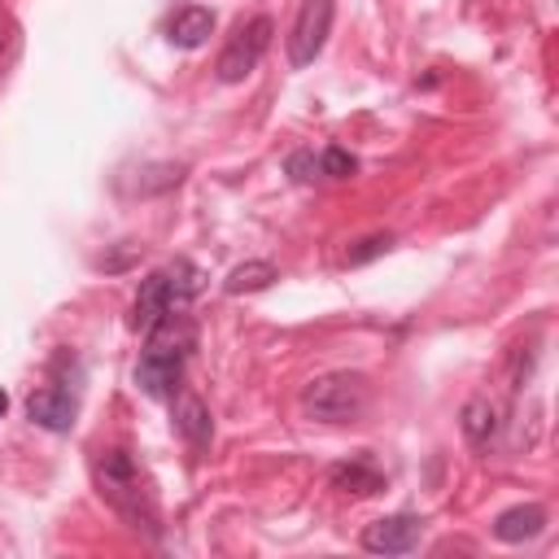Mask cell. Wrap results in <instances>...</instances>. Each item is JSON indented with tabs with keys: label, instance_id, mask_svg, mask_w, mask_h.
Returning a JSON list of instances; mask_svg holds the SVG:
<instances>
[{
	"label": "cell",
	"instance_id": "obj_18",
	"mask_svg": "<svg viewBox=\"0 0 559 559\" xmlns=\"http://www.w3.org/2000/svg\"><path fill=\"white\" fill-rule=\"evenodd\" d=\"M4 411H9V393L0 389V415H4Z\"/></svg>",
	"mask_w": 559,
	"mask_h": 559
},
{
	"label": "cell",
	"instance_id": "obj_17",
	"mask_svg": "<svg viewBox=\"0 0 559 559\" xmlns=\"http://www.w3.org/2000/svg\"><path fill=\"white\" fill-rule=\"evenodd\" d=\"M284 170L293 175V183H310V179L319 175V157H314L310 148H297V153H288V162H284Z\"/></svg>",
	"mask_w": 559,
	"mask_h": 559
},
{
	"label": "cell",
	"instance_id": "obj_13",
	"mask_svg": "<svg viewBox=\"0 0 559 559\" xmlns=\"http://www.w3.org/2000/svg\"><path fill=\"white\" fill-rule=\"evenodd\" d=\"M332 485H336V489H345V493H380V489H384V476H380L371 463L354 459V463L332 467Z\"/></svg>",
	"mask_w": 559,
	"mask_h": 559
},
{
	"label": "cell",
	"instance_id": "obj_8",
	"mask_svg": "<svg viewBox=\"0 0 559 559\" xmlns=\"http://www.w3.org/2000/svg\"><path fill=\"white\" fill-rule=\"evenodd\" d=\"M26 415L31 424L48 428V432H70L74 428V415H79V402L70 389H57V384H44L26 397Z\"/></svg>",
	"mask_w": 559,
	"mask_h": 559
},
{
	"label": "cell",
	"instance_id": "obj_4",
	"mask_svg": "<svg viewBox=\"0 0 559 559\" xmlns=\"http://www.w3.org/2000/svg\"><path fill=\"white\" fill-rule=\"evenodd\" d=\"M367 380L358 371H328V376H314L306 389H301V415L306 419H319V424H349L367 411Z\"/></svg>",
	"mask_w": 559,
	"mask_h": 559
},
{
	"label": "cell",
	"instance_id": "obj_2",
	"mask_svg": "<svg viewBox=\"0 0 559 559\" xmlns=\"http://www.w3.org/2000/svg\"><path fill=\"white\" fill-rule=\"evenodd\" d=\"M192 349V323L188 314H166L157 328H148V345L135 362V384L148 397H170L183 380V362Z\"/></svg>",
	"mask_w": 559,
	"mask_h": 559
},
{
	"label": "cell",
	"instance_id": "obj_9",
	"mask_svg": "<svg viewBox=\"0 0 559 559\" xmlns=\"http://www.w3.org/2000/svg\"><path fill=\"white\" fill-rule=\"evenodd\" d=\"M175 432H179L192 450H205V445H210L214 419H210V406H205L197 393H175Z\"/></svg>",
	"mask_w": 559,
	"mask_h": 559
},
{
	"label": "cell",
	"instance_id": "obj_14",
	"mask_svg": "<svg viewBox=\"0 0 559 559\" xmlns=\"http://www.w3.org/2000/svg\"><path fill=\"white\" fill-rule=\"evenodd\" d=\"M271 280H280V271H275L271 262L253 258V262L231 266V271H227V280H223V288H227V293H258V288H266Z\"/></svg>",
	"mask_w": 559,
	"mask_h": 559
},
{
	"label": "cell",
	"instance_id": "obj_10",
	"mask_svg": "<svg viewBox=\"0 0 559 559\" xmlns=\"http://www.w3.org/2000/svg\"><path fill=\"white\" fill-rule=\"evenodd\" d=\"M542 528H546V511H542L537 502H520V507H507V511L493 520V537H498V542H507V546L533 542Z\"/></svg>",
	"mask_w": 559,
	"mask_h": 559
},
{
	"label": "cell",
	"instance_id": "obj_15",
	"mask_svg": "<svg viewBox=\"0 0 559 559\" xmlns=\"http://www.w3.org/2000/svg\"><path fill=\"white\" fill-rule=\"evenodd\" d=\"M354 170H358V157H354L349 148L328 144V148L319 153V175H328V179H349Z\"/></svg>",
	"mask_w": 559,
	"mask_h": 559
},
{
	"label": "cell",
	"instance_id": "obj_5",
	"mask_svg": "<svg viewBox=\"0 0 559 559\" xmlns=\"http://www.w3.org/2000/svg\"><path fill=\"white\" fill-rule=\"evenodd\" d=\"M271 31H275V26H271L266 13L240 22V26L231 31V39L223 44V52H218V66H214L218 83H245V79L258 70V61H262V52H266V44H271Z\"/></svg>",
	"mask_w": 559,
	"mask_h": 559
},
{
	"label": "cell",
	"instance_id": "obj_3",
	"mask_svg": "<svg viewBox=\"0 0 559 559\" xmlns=\"http://www.w3.org/2000/svg\"><path fill=\"white\" fill-rule=\"evenodd\" d=\"M197 293H201V271H197L188 258H175L170 266L148 271V275L140 280L135 306H131V328H135V332H148V328H157L166 314H183Z\"/></svg>",
	"mask_w": 559,
	"mask_h": 559
},
{
	"label": "cell",
	"instance_id": "obj_11",
	"mask_svg": "<svg viewBox=\"0 0 559 559\" xmlns=\"http://www.w3.org/2000/svg\"><path fill=\"white\" fill-rule=\"evenodd\" d=\"M210 31H214V13L205 4H183L170 17V26H166V35H170L175 48H201L210 39Z\"/></svg>",
	"mask_w": 559,
	"mask_h": 559
},
{
	"label": "cell",
	"instance_id": "obj_12",
	"mask_svg": "<svg viewBox=\"0 0 559 559\" xmlns=\"http://www.w3.org/2000/svg\"><path fill=\"white\" fill-rule=\"evenodd\" d=\"M459 424H463V437H467L476 450H489V441L498 437V424H502V419H498V406H493L489 397H467Z\"/></svg>",
	"mask_w": 559,
	"mask_h": 559
},
{
	"label": "cell",
	"instance_id": "obj_7",
	"mask_svg": "<svg viewBox=\"0 0 559 559\" xmlns=\"http://www.w3.org/2000/svg\"><path fill=\"white\" fill-rule=\"evenodd\" d=\"M419 533H424L419 515H384V520H371L362 528V550H371V555H406V550L419 546Z\"/></svg>",
	"mask_w": 559,
	"mask_h": 559
},
{
	"label": "cell",
	"instance_id": "obj_6",
	"mask_svg": "<svg viewBox=\"0 0 559 559\" xmlns=\"http://www.w3.org/2000/svg\"><path fill=\"white\" fill-rule=\"evenodd\" d=\"M328 31H332V0H301L297 22H293V31H288V66H293V70L310 66V61L323 52Z\"/></svg>",
	"mask_w": 559,
	"mask_h": 559
},
{
	"label": "cell",
	"instance_id": "obj_1",
	"mask_svg": "<svg viewBox=\"0 0 559 559\" xmlns=\"http://www.w3.org/2000/svg\"><path fill=\"white\" fill-rule=\"evenodd\" d=\"M92 476H96L100 498H105L131 528H144L148 537H157V502H153V493H148L140 467H135L131 450H122V445L100 450L96 463H92Z\"/></svg>",
	"mask_w": 559,
	"mask_h": 559
},
{
	"label": "cell",
	"instance_id": "obj_16",
	"mask_svg": "<svg viewBox=\"0 0 559 559\" xmlns=\"http://www.w3.org/2000/svg\"><path fill=\"white\" fill-rule=\"evenodd\" d=\"M389 245H393V236H389V231H376V236H362V240H354V245L345 249V266H362V262H371V258H380V253H389Z\"/></svg>",
	"mask_w": 559,
	"mask_h": 559
}]
</instances>
